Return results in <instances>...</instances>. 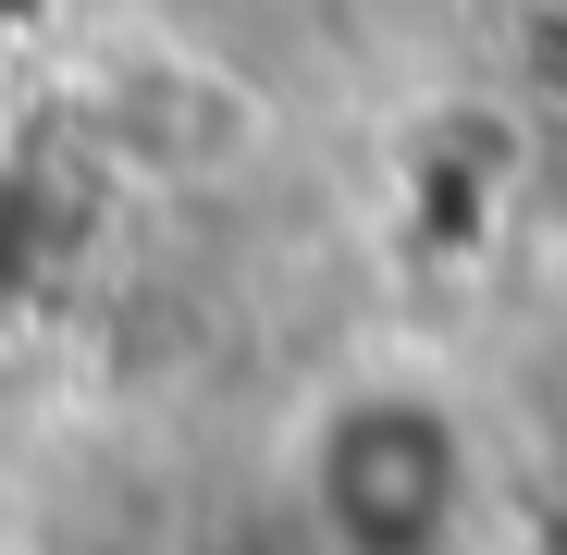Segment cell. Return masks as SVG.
<instances>
[{"label": "cell", "mask_w": 567, "mask_h": 555, "mask_svg": "<svg viewBox=\"0 0 567 555\" xmlns=\"http://www.w3.org/2000/svg\"><path fill=\"white\" fill-rule=\"evenodd\" d=\"M309 531L321 555H468L482 531V456L468 420L420 383H358L309 420Z\"/></svg>", "instance_id": "1"}]
</instances>
